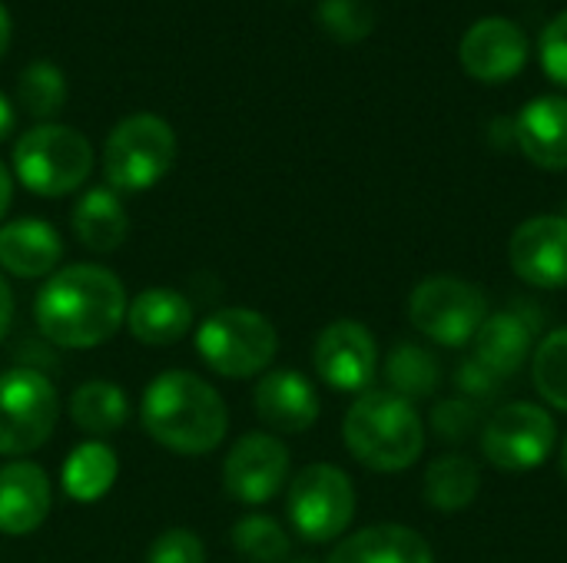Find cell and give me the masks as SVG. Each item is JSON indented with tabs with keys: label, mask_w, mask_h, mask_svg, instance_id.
Returning <instances> with one entry per match:
<instances>
[{
	"label": "cell",
	"mask_w": 567,
	"mask_h": 563,
	"mask_svg": "<svg viewBox=\"0 0 567 563\" xmlns=\"http://www.w3.org/2000/svg\"><path fill=\"white\" fill-rule=\"evenodd\" d=\"M126 289L103 265H66L33 299V322L56 348H96L126 322Z\"/></svg>",
	"instance_id": "1"
},
{
	"label": "cell",
	"mask_w": 567,
	"mask_h": 563,
	"mask_svg": "<svg viewBox=\"0 0 567 563\" xmlns=\"http://www.w3.org/2000/svg\"><path fill=\"white\" fill-rule=\"evenodd\" d=\"M143 431L176 455H209L223 445L229 428V411L223 395L193 372H163L156 375L140 402Z\"/></svg>",
	"instance_id": "2"
},
{
	"label": "cell",
	"mask_w": 567,
	"mask_h": 563,
	"mask_svg": "<svg viewBox=\"0 0 567 563\" xmlns=\"http://www.w3.org/2000/svg\"><path fill=\"white\" fill-rule=\"evenodd\" d=\"M342 441L369 471L395 475L425 451V421L412 402L392 392H362L346 411Z\"/></svg>",
	"instance_id": "3"
},
{
	"label": "cell",
	"mask_w": 567,
	"mask_h": 563,
	"mask_svg": "<svg viewBox=\"0 0 567 563\" xmlns=\"http://www.w3.org/2000/svg\"><path fill=\"white\" fill-rule=\"evenodd\" d=\"M90 169H93V146L73 126L37 123L13 146L17 179L43 199H60L76 192L86 183Z\"/></svg>",
	"instance_id": "4"
},
{
	"label": "cell",
	"mask_w": 567,
	"mask_h": 563,
	"mask_svg": "<svg viewBox=\"0 0 567 563\" xmlns=\"http://www.w3.org/2000/svg\"><path fill=\"white\" fill-rule=\"evenodd\" d=\"M176 163V133L156 113H133L103 146V176L113 192H146Z\"/></svg>",
	"instance_id": "5"
},
{
	"label": "cell",
	"mask_w": 567,
	"mask_h": 563,
	"mask_svg": "<svg viewBox=\"0 0 567 563\" xmlns=\"http://www.w3.org/2000/svg\"><path fill=\"white\" fill-rule=\"evenodd\" d=\"M199 358L223 378H252L276 358V325L252 309H219L196 332Z\"/></svg>",
	"instance_id": "6"
},
{
	"label": "cell",
	"mask_w": 567,
	"mask_h": 563,
	"mask_svg": "<svg viewBox=\"0 0 567 563\" xmlns=\"http://www.w3.org/2000/svg\"><path fill=\"white\" fill-rule=\"evenodd\" d=\"M488 319V295L465 279L435 275L412 289L409 322L435 345L458 348L475 338Z\"/></svg>",
	"instance_id": "7"
},
{
	"label": "cell",
	"mask_w": 567,
	"mask_h": 563,
	"mask_svg": "<svg viewBox=\"0 0 567 563\" xmlns=\"http://www.w3.org/2000/svg\"><path fill=\"white\" fill-rule=\"evenodd\" d=\"M286 511L302 541L329 544L342 538L355 518L352 478L336 465H309L292 478Z\"/></svg>",
	"instance_id": "8"
},
{
	"label": "cell",
	"mask_w": 567,
	"mask_h": 563,
	"mask_svg": "<svg viewBox=\"0 0 567 563\" xmlns=\"http://www.w3.org/2000/svg\"><path fill=\"white\" fill-rule=\"evenodd\" d=\"M60 398L47 375L33 368L0 372V455H30L56 428Z\"/></svg>",
	"instance_id": "9"
},
{
	"label": "cell",
	"mask_w": 567,
	"mask_h": 563,
	"mask_svg": "<svg viewBox=\"0 0 567 563\" xmlns=\"http://www.w3.org/2000/svg\"><path fill=\"white\" fill-rule=\"evenodd\" d=\"M558 441L555 418L532 402H508L482 425V455L502 471H532Z\"/></svg>",
	"instance_id": "10"
},
{
	"label": "cell",
	"mask_w": 567,
	"mask_h": 563,
	"mask_svg": "<svg viewBox=\"0 0 567 563\" xmlns=\"http://www.w3.org/2000/svg\"><path fill=\"white\" fill-rule=\"evenodd\" d=\"M312 365L316 375L336 392H369L379 375L375 335L355 319H339L319 332Z\"/></svg>",
	"instance_id": "11"
},
{
	"label": "cell",
	"mask_w": 567,
	"mask_h": 563,
	"mask_svg": "<svg viewBox=\"0 0 567 563\" xmlns=\"http://www.w3.org/2000/svg\"><path fill=\"white\" fill-rule=\"evenodd\" d=\"M289 448L266 431L243 435L223 465V484L226 494L239 504H266L272 501L282 484L289 481Z\"/></svg>",
	"instance_id": "12"
},
{
	"label": "cell",
	"mask_w": 567,
	"mask_h": 563,
	"mask_svg": "<svg viewBox=\"0 0 567 563\" xmlns=\"http://www.w3.org/2000/svg\"><path fill=\"white\" fill-rule=\"evenodd\" d=\"M508 262L532 289L567 285V216L525 219L508 246Z\"/></svg>",
	"instance_id": "13"
},
{
	"label": "cell",
	"mask_w": 567,
	"mask_h": 563,
	"mask_svg": "<svg viewBox=\"0 0 567 563\" xmlns=\"http://www.w3.org/2000/svg\"><path fill=\"white\" fill-rule=\"evenodd\" d=\"M458 60H462L465 73H472L482 83H505L525 70L528 37L512 20L485 17L462 37Z\"/></svg>",
	"instance_id": "14"
},
{
	"label": "cell",
	"mask_w": 567,
	"mask_h": 563,
	"mask_svg": "<svg viewBox=\"0 0 567 563\" xmlns=\"http://www.w3.org/2000/svg\"><path fill=\"white\" fill-rule=\"evenodd\" d=\"M252 402L259 421L279 435H302L319 418V395L312 382L292 368H276L262 375L252 392Z\"/></svg>",
	"instance_id": "15"
},
{
	"label": "cell",
	"mask_w": 567,
	"mask_h": 563,
	"mask_svg": "<svg viewBox=\"0 0 567 563\" xmlns=\"http://www.w3.org/2000/svg\"><path fill=\"white\" fill-rule=\"evenodd\" d=\"M50 478L33 461H10L0 468V534L27 538L50 518Z\"/></svg>",
	"instance_id": "16"
},
{
	"label": "cell",
	"mask_w": 567,
	"mask_h": 563,
	"mask_svg": "<svg viewBox=\"0 0 567 563\" xmlns=\"http://www.w3.org/2000/svg\"><path fill=\"white\" fill-rule=\"evenodd\" d=\"M515 136L522 153L548 169V173H565L567 169V96H538L532 100L518 119H515Z\"/></svg>",
	"instance_id": "17"
},
{
	"label": "cell",
	"mask_w": 567,
	"mask_h": 563,
	"mask_svg": "<svg viewBox=\"0 0 567 563\" xmlns=\"http://www.w3.org/2000/svg\"><path fill=\"white\" fill-rule=\"evenodd\" d=\"M63 259L60 232L43 219H13L0 226V269L17 279H43Z\"/></svg>",
	"instance_id": "18"
},
{
	"label": "cell",
	"mask_w": 567,
	"mask_h": 563,
	"mask_svg": "<svg viewBox=\"0 0 567 563\" xmlns=\"http://www.w3.org/2000/svg\"><path fill=\"white\" fill-rule=\"evenodd\" d=\"M126 329L150 348L173 345L193 329V305L176 289H143L126 305Z\"/></svg>",
	"instance_id": "19"
},
{
	"label": "cell",
	"mask_w": 567,
	"mask_h": 563,
	"mask_svg": "<svg viewBox=\"0 0 567 563\" xmlns=\"http://www.w3.org/2000/svg\"><path fill=\"white\" fill-rule=\"evenodd\" d=\"M326 563H435L429 541L405 524H375L346 538Z\"/></svg>",
	"instance_id": "20"
},
{
	"label": "cell",
	"mask_w": 567,
	"mask_h": 563,
	"mask_svg": "<svg viewBox=\"0 0 567 563\" xmlns=\"http://www.w3.org/2000/svg\"><path fill=\"white\" fill-rule=\"evenodd\" d=\"M475 362L492 368L498 378H512L535 352V329L518 312H495L475 332Z\"/></svg>",
	"instance_id": "21"
},
{
	"label": "cell",
	"mask_w": 567,
	"mask_h": 563,
	"mask_svg": "<svg viewBox=\"0 0 567 563\" xmlns=\"http://www.w3.org/2000/svg\"><path fill=\"white\" fill-rule=\"evenodd\" d=\"M73 236L80 239V246H86L90 252H116L126 236H130V216L120 202V196L106 186L86 189L76 206H73Z\"/></svg>",
	"instance_id": "22"
},
{
	"label": "cell",
	"mask_w": 567,
	"mask_h": 563,
	"mask_svg": "<svg viewBox=\"0 0 567 563\" xmlns=\"http://www.w3.org/2000/svg\"><path fill=\"white\" fill-rule=\"evenodd\" d=\"M482 491V471L465 455H442L425 471V501L442 514H458L475 504Z\"/></svg>",
	"instance_id": "23"
},
{
	"label": "cell",
	"mask_w": 567,
	"mask_h": 563,
	"mask_svg": "<svg viewBox=\"0 0 567 563\" xmlns=\"http://www.w3.org/2000/svg\"><path fill=\"white\" fill-rule=\"evenodd\" d=\"M116 475H120V461H116L113 448H106L103 441H83L63 461L60 481L73 501L93 504L113 488Z\"/></svg>",
	"instance_id": "24"
},
{
	"label": "cell",
	"mask_w": 567,
	"mask_h": 563,
	"mask_svg": "<svg viewBox=\"0 0 567 563\" xmlns=\"http://www.w3.org/2000/svg\"><path fill=\"white\" fill-rule=\"evenodd\" d=\"M70 418L90 438L113 435L130 418L126 392L120 385H113V382H83L70 395Z\"/></svg>",
	"instance_id": "25"
},
{
	"label": "cell",
	"mask_w": 567,
	"mask_h": 563,
	"mask_svg": "<svg viewBox=\"0 0 567 563\" xmlns=\"http://www.w3.org/2000/svg\"><path fill=\"white\" fill-rule=\"evenodd\" d=\"M385 378H389L392 395L405 402H425L442 385V365L425 345L399 342L385 358Z\"/></svg>",
	"instance_id": "26"
},
{
	"label": "cell",
	"mask_w": 567,
	"mask_h": 563,
	"mask_svg": "<svg viewBox=\"0 0 567 563\" xmlns=\"http://www.w3.org/2000/svg\"><path fill=\"white\" fill-rule=\"evenodd\" d=\"M17 100H20V106H23L33 119L50 123V119L63 110V103H66V80H63L60 66L50 63V60L30 63V66L17 76Z\"/></svg>",
	"instance_id": "27"
},
{
	"label": "cell",
	"mask_w": 567,
	"mask_h": 563,
	"mask_svg": "<svg viewBox=\"0 0 567 563\" xmlns=\"http://www.w3.org/2000/svg\"><path fill=\"white\" fill-rule=\"evenodd\" d=\"M532 382L551 408L567 411V329H555L538 342L532 355Z\"/></svg>",
	"instance_id": "28"
},
{
	"label": "cell",
	"mask_w": 567,
	"mask_h": 563,
	"mask_svg": "<svg viewBox=\"0 0 567 563\" xmlns=\"http://www.w3.org/2000/svg\"><path fill=\"white\" fill-rule=\"evenodd\" d=\"M233 548L249 563H279L289 557V534L266 514H246L233 524Z\"/></svg>",
	"instance_id": "29"
},
{
	"label": "cell",
	"mask_w": 567,
	"mask_h": 563,
	"mask_svg": "<svg viewBox=\"0 0 567 563\" xmlns=\"http://www.w3.org/2000/svg\"><path fill=\"white\" fill-rule=\"evenodd\" d=\"M319 23L339 43H362L375 27V10L365 0H322Z\"/></svg>",
	"instance_id": "30"
},
{
	"label": "cell",
	"mask_w": 567,
	"mask_h": 563,
	"mask_svg": "<svg viewBox=\"0 0 567 563\" xmlns=\"http://www.w3.org/2000/svg\"><path fill=\"white\" fill-rule=\"evenodd\" d=\"M475 428H482V408L468 398H445L432 408V431L449 445L465 441Z\"/></svg>",
	"instance_id": "31"
},
{
	"label": "cell",
	"mask_w": 567,
	"mask_h": 563,
	"mask_svg": "<svg viewBox=\"0 0 567 563\" xmlns=\"http://www.w3.org/2000/svg\"><path fill=\"white\" fill-rule=\"evenodd\" d=\"M146 563H206V548L193 531L173 528L153 541Z\"/></svg>",
	"instance_id": "32"
},
{
	"label": "cell",
	"mask_w": 567,
	"mask_h": 563,
	"mask_svg": "<svg viewBox=\"0 0 567 563\" xmlns=\"http://www.w3.org/2000/svg\"><path fill=\"white\" fill-rule=\"evenodd\" d=\"M455 385H458V392H465V398L475 402V405L492 402V398H498V395L505 392V378H498L492 368H485V365L475 362V358H468L465 365H458Z\"/></svg>",
	"instance_id": "33"
},
{
	"label": "cell",
	"mask_w": 567,
	"mask_h": 563,
	"mask_svg": "<svg viewBox=\"0 0 567 563\" xmlns=\"http://www.w3.org/2000/svg\"><path fill=\"white\" fill-rule=\"evenodd\" d=\"M542 63L555 83L567 86V10H561L542 33Z\"/></svg>",
	"instance_id": "34"
},
{
	"label": "cell",
	"mask_w": 567,
	"mask_h": 563,
	"mask_svg": "<svg viewBox=\"0 0 567 563\" xmlns=\"http://www.w3.org/2000/svg\"><path fill=\"white\" fill-rule=\"evenodd\" d=\"M10 322H13V292H10L7 279L0 275V338L7 335Z\"/></svg>",
	"instance_id": "35"
},
{
	"label": "cell",
	"mask_w": 567,
	"mask_h": 563,
	"mask_svg": "<svg viewBox=\"0 0 567 563\" xmlns=\"http://www.w3.org/2000/svg\"><path fill=\"white\" fill-rule=\"evenodd\" d=\"M13 123H17V113H13V106H10V100L0 93V143L13 133Z\"/></svg>",
	"instance_id": "36"
},
{
	"label": "cell",
	"mask_w": 567,
	"mask_h": 563,
	"mask_svg": "<svg viewBox=\"0 0 567 563\" xmlns=\"http://www.w3.org/2000/svg\"><path fill=\"white\" fill-rule=\"evenodd\" d=\"M10 196H13V183H10L7 166L0 163V219H3V212H7V206H10Z\"/></svg>",
	"instance_id": "37"
},
{
	"label": "cell",
	"mask_w": 567,
	"mask_h": 563,
	"mask_svg": "<svg viewBox=\"0 0 567 563\" xmlns=\"http://www.w3.org/2000/svg\"><path fill=\"white\" fill-rule=\"evenodd\" d=\"M7 43H10V13H7V7L0 3V56L7 53Z\"/></svg>",
	"instance_id": "38"
},
{
	"label": "cell",
	"mask_w": 567,
	"mask_h": 563,
	"mask_svg": "<svg viewBox=\"0 0 567 563\" xmlns=\"http://www.w3.org/2000/svg\"><path fill=\"white\" fill-rule=\"evenodd\" d=\"M561 475H565V481H567V438H565V445H561Z\"/></svg>",
	"instance_id": "39"
},
{
	"label": "cell",
	"mask_w": 567,
	"mask_h": 563,
	"mask_svg": "<svg viewBox=\"0 0 567 563\" xmlns=\"http://www.w3.org/2000/svg\"><path fill=\"white\" fill-rule=\"evenodd\" d=\"M289 563H316V561H309V557H299V561H289Z\"/></svg>",
	"instance_id": "40"
}]
</instances>
